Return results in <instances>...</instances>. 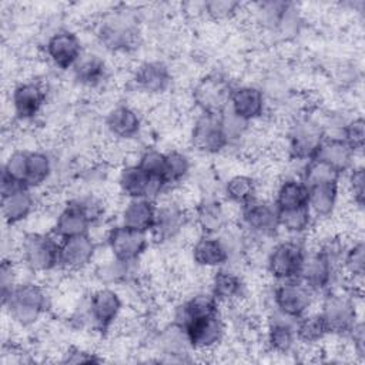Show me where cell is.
Here are the masks:
<instances>
[{
    "instance_id": "obj_26",
    "label": "cell",
    "mask_w": 365,
    "mask_h": 365,
    "mask_svg": "<svg viewBox=\"0 0 365 365\" xmlns=\"http://www.w3.org/2000/svg\"><path fill=\"white\" fill-rule=\"evenodd\" d=\"M356 153L341 137H325L315 158L334 168L341 175L355 165Z\"/></svg>"
},
{
    "instance_id": "obj_5",
    "label": "cell",
    "mask_w": 365,
    "mask_h": 365,
    "mask_svg": "<svg viewBox=\"0 0 365 365\" xmlns=\"http://www.w3.org/2000/svg\"><path fill=\"white\" fill-rule=\"evenodd\" d=\"M325 137V130L318 121L309 117L298 118L289 127L287 134L289 157L304 163L315 158Z\"/></svg>"
},
{
    "instance_id": "obj_51",
    "label": "cell",
    "mask_w": 365,
    "mask_h": 365,
    "mask_svg": "<svg viewBox=\"0 0 365 365\" xmlns=\"http://www.w3.org/2000/svg\"><path fill=\"white\" fill-rule=\"evenodd\" d=\"M16 268L11 259H3L0 267V285H1V298L6 297L11 288L16 285Z\"/></svg>"
},
{
    "instance_id": "obj_23",
    "label": "cell",
    "mask_w": 365,
    "mask_h": 365,
    "mask_svg": "<svg viewBox=\"0 0 365 365\" xmlns=\"http://www.w3.org/2000/svg\"><path fill=\"white\" fill-rule=\"evenodd\" d=\"M191 258L197 267L217 269L228 264L230 254L220 237L200 234L191 247Z\"/></svg>"
},
{
    "instance_id": "obj_41",
    "label": "cell",
    "mask_w": 365,
    "mask_h": 365,
    "mask_svg": "<svg viewBox=\"0 0 365 365\" xmlns=\"http://www.w3.org/2000/svg\"><path fill=\"white\" fill-rule=\"evenodd\" d=\"M191 163L185 153L178 150H170L165 153L164 161V171H163V181L164 184L174 185L181 182L190 173Z\"/></svg>"
},
{
    "instance_id": "obj_50",
    "label": "cell",
    "mask_w": 365,
    "mask_h": 365,
    "mask_svg": "<svg viewBox=\"0 0 365 365\" xmlns=\"http://www.w3.org/2000/svg\"><path fill=\"white\" fill-rule=\"evenodd\" d=\"M100 361L101 359L96 354L78 346H68L64 351L61 358V362L64 364H84V362H100Z\"/></svg>"
},
{
    "instance_id": "obj_7",
    "label": "cell",
    "mask_w": 365,
    "mask_h": 365,
    "mask_svg": "<svg viewBox=\"0 0 365 365\" xmlns=\"http://www.w3.org/2000/svg\"><path fill=\"white\" fill-rule=\"evenodd\" d=\"M315 292L299 278L278 281L272 291L277 312L292 321L308 312L314 302Z\"/></svg>"
},
{
    "instance_id": "obj_29",
    "label": "cell",
    "mask_w": 365,
    "mask_h": 365,
    "mask_svg": "<svg viewBox=\"0 0 365 365\" xmlns=\"http://www.w3.org/2000/svg\"><path fill=\"white\" fill-rule=\"evenodd\" d=\"M157 202L151 198H131L127 201L121 211L123 225L141 231L150 232L155 220Z\"/></svg>"
},
{
    "instance_id": "obj_48",
    "label": "cell",
    "mask_w": 365,
    "mask_h": 365,
    "mask_svg": "<svg viewBox=\"0 0 365 365\" xmlns=\"http://www.w3.org/2000/svg\"><path fill=\"white\" fill-rule=\"evenodd\" d=\"M164 161H165V153L158 151L155 148H145L137 160V165L151 175L153 178L163 180V171H164ZM164 182V181H163Z\"/></svg>"
},
{
    "instance_id": "obj_38",
    "label": "cell",
    "mask_w": 365,
    "mask_h": 365,
    "mask_svg": "<svg viewBox=\"0 0 365 365\" xmlns=\"http://www.w3.org/2000/svg\"><path fill=\"white\" fill-rule=\"evenodd\" d=\"M157 345H158V349L161 351V354L168 355V356L185 355L187 349L191 348L190 342L187 339L185 331L175 322L167 325L165 328H163L160 331Z\"/></svg>"
},
{
    "instance_id": "obj_13",
    "label": "cell",
    "mask_w": 365,
    "mask_h": 365,
    "mask_svg": "<svg viewBox=\"0 0 365 365\" xmlns=\"http://www.w3.org/2000/svg\"><path fill=\"white\" fill-rule=\"evenodd\" d=\"M191 349L210 352L217 349L225 336V322L218 314L204 317L187 324L184 328Z\"/></svg>"
},
{
    "instance_id": "obj_28",
    "label": "cell",
    "mask_w": 365,
    "mask_h": 365,
    "mask_svg": "<svg viewBox=\"0 0 365 365\" xmlns=\"http://www.w3.org/2000/svg\"><path fill=\"white\" fill-rule=\"evenodd\" d=\"M220 304L211 292H197L187 298L175 309L174 322L184 328L187 324L220 312Z\"/></svg>"
},
{
    "instance_id": "obj_40",
    "label": "cell",
    "mask_w": 365,
    "mask_h": 365,
    "mask_svg": "<svg viewBox=\"0 0 365 365\" xmlns=\"http://www.w3.org/2000/svg\"><path fill=\"white\" fill-rule=\"evenodd\" d=\"M51 160L44 151H29L26 187L36 188L43 185L51 175Z\"/></svg>"
},
{
    "instance_id": "obj_2",
    "label": "cell",
    "mask_w": 365,
    "mask_h": 365,
    "mask_svg": "<svg viewBox=\"0 0 365 365\" xmlns=\"http://www.w3.org/2000/svg\"><path fill=\"white\" fill-rule=\"evenodd\" d=\"M138 24L130 9H114L106 13L96 27L98 43L110 51H128L138 43Z\"/></svg>"
},
{
    "instance_id": "obj_11",
    "label": "cell",
    "mask_w": 365,
    "mask_h": 365,
    "mask_svg": "<svg viewBox=\"0 0 365 365\" xmlns=\"http://www.w3.org/2000/svg\"><path fill=\"white\" fill-rule=\"evenodd\" d=\"M307 251L304 245L294 240L277 242L267 255V269L277 281L298 278Z\"/></svg>"
},
{
    "instance_id": "obj_15",
    "label": "cell",
    "mask_w": 365,
    "mask_h": 365,
    "mask_svg": "<svg viewBox=\"0 0 365 365\" xmlns=\"http://www.w3.org/2000/svg\"><path fill=\"white\" fill-rule=\"evenodd\" d=\"M118 188L123 195L131 198H151L155 197L167 187L163 180L153 178L144 173L137 164H130L121 168L118 174Z\"/></svg>"
},
{
    "instance_id": "obj_4",
    "label": "cell",
    "mask_w": 365,
    "mask_h": 365,
    "mask_svg": "<svg viewBox=\"0 0 365 365\" xmlns=\"http://www.w3.org/2000/svg\"><path fill=\"white\" fill-rule=\"evenodd\" d=\"M328 334L346 336L358 322L355 297L352 294L328 292L319 311Z\"/></svg>"
},
{
    "instance_id": "obj_19",
    "label": "cell",
    "mask_w": 365,
    "mask_h": 365,
    "mask_svg": "<svg viewBox=\"0 0 365 365\" xmlns=\"http://www.w3.org/2000/svg\"><path fill=\"white\" fill-rule=\"evenodd\" d=\"M97 252V244L90 234L60 240V267L68 272L87 268Z\"/></svg>"
},
{
    "instance_id": "obj_33",
    "label": "cell",
    "mask_w": 365,
    "mask_h": 365,
    "mask_svg": "<svg viewBox=\"0 0 365 365\" xmlns=\"http://www.w3.org/2000/svg\"><path fill=\"white\" fill-rule=\"evenodd\" d=\"M274 204L277 210H289L308 205V188L305 182L295 177L282 180L275 190Z\"/></svg>"
},
{
    "instance_id": "obj_22",
    "label": "cell",
    "mask_w": 365,
    "mask_h": 365,
    "mask_svg": "<svg viewBox=\"0 0 365 365\" xmlns=\"http://www.w3.org/2000/svg\"><path fill=\"white\" fill-rule=\"evenodd\" d=\"M210 292L220 305H235L245 297V282L240 274L225 267L217 268L211 277Z\"/></svg>"
},
{
    "instance_id": "obj_32",
    "label": "cell",
    "mask_w": 365,
    "mask_h": 365,
    "mask_svg": "<svg viewBox=\"0 0 365 365\" xmlns=\"http://www.w3.org/2000/svg\"><path fill=\"white\" fill-rule=\"evenodd\" d=\"M91 225L90 220L74 204L67 201L64 208L58 212L51 232L58 240H64L88 234Z\"/></svg>"
},
{
    "instance_id": "obj_31",
    "label": "cell",
    "mask_w": 365,
    "mask_h": 365,
    "mask_svg": "<svg viewBox=\"0 0 365 365\" xmlns=\"http://www.w3.org/2000/svg\"><path fill=\"white\" fill-rule=\"evenodd\" d=\"M308 208L314 218L331 217L336 208L339 195V182H322L307 185Z\"/></svg>"
},
{
    "instance_id": "obj_10",
    "label": "cell",
    "mask_w": 365,
    "mask_h": 365,
    "mask_svg": "<svg viewBox=\"0 0 365 365\" xmlns=\"http://www.w3.org/2000/svg\"><path fill=\"white\" fill-rule=\"evenodd\" d=\"M123 311V299L111 287L94 289L86 304V315L93 328L106 334L120 318Z\"/></svg>"
},
{
    "instance_id": "obj_35",
    "label": "cell",
    "mask_w": 365,
    "mask_h": 365,
    "mask_svg": "<svg viewBox=\"0 0 365 365\" xmlns=\"http://www.w3.org/2000/svg\"><path fill=\"white\" fill-rule=\"evenodd\" d=\"M224 194L230 202L242 207L257 198L258 182L248 174H235L227 180Z\"/></svg>"
},
{
    "instance_id": "obj_36",
    "label": "cell",
    "mask_w": 365,
    "mask_h": 365,
    "mask_svg": "<svg viewBox=\"0 0 365 365\" xmlns=\"http://www.w3.org/2000/svg\"><path fill=\"white\" fill-rule=\"evenodd\" d=\"M73 70L76 80L87 87H96L101 84L107 74L106 61L96 54H83Z\"/></svg>"
},
{
    "instance_id": "obj_49",
    "label": "cell",
    "mask_w": 365,
    "mask_h": 365,
    "mask_svg": "<svg viewBox=\"0 0 365 365\" xmlns=\"http://www.w3.org/2000/svg\"><path fill=\"white\" fill-rule=\"evenodd\" d=\"M348 192L352 202L362 208L365 202V171L362 165H354L348 171Z\"/></svg>"
},
{
    "instance_id": "obj_6",
    "label": "cell",
    "mask_w": 365,
    "mask_h": 365,
    "mask_svg": "<svg viewBox=\"0 0 365 365\" xmlns=\"http://www.w3.org/2000/svg\"><path fill=\"white\" fill-rule=\"evenodd\" d=\"M221 114L200 113V115L195 118L190 133V141L195 151L214 155L220 154L228 147L230 138Z\"/></svg>"
},
{
    "instance_id": "obj_21",
    "label": "cell",
    "mask_w": 365,
    "mask_h": 365,
    "mask_svg": "<svg viewBox=\"0 0 365 365\" xmlns=\"http://www.w3.org/2000/svg\"><path fill=\"white\" fill-rule=\"evenodd\" d=\"M133 80L140 91L155 96L163 94L171 86V71L170 67L160 60H148L138 64L134 71Z\"/></svg>"
},
{
    "instance_id": "obj_27",
    "label": "cell",
    "mask_w": 365,
    "mask_h": 365,
    "mask_svg": "<svg viewBox=\"0 0 365 365\" xmlns=\"http://www.w3.org/2000/svg\"><path fill=\"white\" fill-rule=\"evenodd\" d=\"M192 220L202 235H218L228 224L225 208L217 200L200 201L194 208Z\"/></svg>"
},
{
    "instance_id": "obj_17",
    "label": "cell",
    "mask_w": 365,
    "mask_h": 365,
    "mask_svg": "<svg viewBox=\"0 0 365 365\" xmlns=\"http://www.w3.org/2000/svg\"><path fill=\"white\" fill-rule=\"evenodd\" d=\"M46 54L56 67L73 68L83 56L81 40L70 30H57L46 41Z\"/></svg>"
},
{
    "instance_id": "obj_43",
    "label": "cell",
    "mask_w": 365,
    "mask_h": 365,
    "mask_svg": "<svg viewBox=\"0 0 365 365\" xmlns=\"http://www.w3.org/2000/svg\"><path fill=\"white\" fill-rule=\"evenodd\" d=\"M339 178H341L339 173H336L334 168L319 161L318 158H312L305 163L302 177H301L305 185H314V184H322V182H339Z\"/></svg>"
},
{
    "instance_id": "obj_16",
    "label": "cell",
    "mask_w": 365,
    "mask_h": 365,
    "mask_svg": "<svg viewBox=\"0 0 365 365\" xmlns=\"http://www.w3.org/2000/svg\"><path fill=\"white\" fill-rule=\"evenodd\" d=\"M188 212L177 201H165L157 204L155 220L150 231L155 242H167L174 240L187 225Z\"/></svg>"
},
{
    "instance_id": "obj_8",
    "label": "cell",
    "mask_w": 365,
    "mask_h": 365,
    "mask_svg": "<svg viewBox=\"0 0 365 365\" xmlns=\"http://www.w3.org/2000/svg\"><path fill=\"white\" fill-rule=\"evenodd\" d=\"M240 228L255 238H272L279 230L278 210L274 202L258 197L241 207Z\"/></svg>"
},
{
    "instance_id": "obj_47",
    "label": "cell",
    "mask_w": 365,
    "mask_h": 365,
    "mask_svg": "<svg viewBox=\"0 0 365 365\" xmlns=\"http://www.w3.org/2000/svg\"><path fill=\"white\" fill-rule=\"evenodd\" d=\"M355 153H361L365 145V121L361 115L348 120L342 128L339 135Z\"/></svg>"
},
{
    "instance_id": "obj_1",
    "label": "cell",
    "mask_w": 365,
    "mask_h": 365,
    "mask_svg": "<svg viewBox=\"0 0 365 365\" xmlns=\"http://www.w3.org/2000/svg\"><path fill=\"white\" fill-rule=\"evenodd\" d=\"M1 302L9 317L20 327L34 325L50 307L46 288L34 281L17 282Z\"/></svg>"
},
{
    "instance_id": "obj_25",
    "label": "cell",
    "mask_w": 365,
    "mask_h": 365,
    "mask_svg": "<svg viewBox=\"0 0 365 365\" xmlns=\"http://www.w3.org/2000/svg\"><path fill=\"white\" fill-rule=\"evenodd\" d=\"M104 124L114 138L131 140L141 130V117L131 106L120 104L107 113Z\"/></svg>"
},
{
    "instance_id": "obj_9",
    "label": "cell",
    "mask_w": 365,
    "mask_h": 365,
    "mask_svg": "<svg viewBox=\"0 0 365 365\" xmlns=\"http://www.w3.org/2000/svg\"><path fill=\"white\" fill-rule=\"evenodd\" d=\"M232 88L224 76L210 73L194 84L191 93L192 103L201 113L221 114L228 108Z\"/></svg>"
},
{
    "instance_id": "obj_37",
    "label": "cell",
    "mask_w": 365,
    "mask_h": 365,
    "mask_svg": "<svg viewBox=\"0 0 365 365\" xmlns=\"http://www.w3.org/2000/svg\"><path fill=\"white\" fill-rule=\"evenodd\" d=\"M341 267L346 274L351 285L361 284L364 271H365V245L362 240L354 241L351 245L345 247L344 254L341 257Z\"/></svg>"
},
{
    "instance_id": "obj_34",
    "label": "cell",
    "mask_w": 365,
    "mask_h": 365,
    "mask_svg": "<svg viewBox=\"0 0 365 365\" xmlns=\"http://www.w3.org/2000/svg\"><path fill=\"white\" fill-rule=\"evenodd\" d=\"M295 335L298 342L312 346L322 342L329 334L319 312H307L295 319Z\"/></svg>"
},
{
    "instance_id": "obj_20",
    "label": "cell",
    "mask_w": 365,
    "mask_h": 365,
    "mask_svg": "<svg viewBox=\"0 0 365 365\" xmlns=\"http://www.w3.org/2000/svg\"><path fill=\"white\" fill-rule=\"evenodd\" d=\"M228 110L240 120L251 123L265 111V94L255 86H238L231 91Z\"/></svg>"
},
{
    "instance_id": "obj_44",
    "label": "cell",
    "mask_w": 365,
    "mask_h": 365,
    "mask_svg": "<svg viewBox=\"0 0 365 365\" xmlns=\"http://www.w3.org/2000/svg\"><path fill=\"white\" fill-rule=\"evenodd\" d=\"M241 3L231 0H211L201 4V11L214 21H227L234 19L240 10Z\"/></svg>"
},
{
    "instance_id": "obj_18",
    "label": "cell",
    "mask_w": 365,
    "mask_h": 365,
    "mask_svg": "<svg viewBox=\"0 0 365 365\" xmlns=\"http://www.w3.org/2000/svg\"><path fill=\"white\" fill-rule=\"evenodd\" d=\"M47 100V90L43 83L29 80L14 86L11 91L13 113L19 120H33L40 114Z\"/></svg>"
},
{
    "instance_id": "obj_46",
    "label": "cell",
    "mask_w": 365,
    "mask_h": 365,
    "mask_svg": "<svg viewBox=\"0 0 365 365\" xmlns=\"http://www.w3.org/2000/svg\"><path fill=\"white\" fill-rule=\"evenodd\" d=\"M27 155L29 151L14 150L6 158L3 164L1 175L26 185V174H27Z\"/></svg>"
},
{
    "instance_id": "obj_42",
    "label": "cell",
    "mask_w": 365,
    "mask_h": 365,
    "mask_svg": "<svg viewBox=\"0 0 365 365\" xmlns=\"http://www.w3.org/2000/svg\"><path fill=\"white\" fill-rule=\"evenodd\" d=\"M133 264L135 262H124L113 257L110 261H106V264L97 268L96 275L103 284H106V287H111L113 284H123L130 278Z\"/></svg>"
},
{
    "instance_id": "obj_24",
    "label": "cell",
    "mask_w": 365,
    "mask_h": 365,
    "mask_svg": "<svg viewBox=\"0 0 365 365\" xmlns=\"http://www.w3.org/2000/svg\"><path fill=\"white\" fill-rule=\"evenodd\" d=\"M36 208V198L29 187H17L7 194H1V215L7 225L20 224Z\"/></svg>"
},
{
    "instance_id": "obj_39",
    "label": "cell",
    "mask_w": 365,
    "mask_h": 365,
    "mask_svg": "<svg viewBox=\"0 0 365 365\" xmlns=\"http://www.w3.org/2000/svg\"><path fill=\"white\" fill-rule=\"evenodd\" d=\"M314 222V217L308 208V205L289 208V210H278V224L285 232L301 235L307 232Z\"/></svg>"
},
{
    "instance_id": "obj_3",
    "label": "cell",
    "mask_w": 365,
    "mask_h": 365,
    "mask_svg": "<svg viewBox=\"0 0 365 365\" xmlns=\"http://www.w3.org/2000/svg\"><path fill=\"white\" fill-rule=\"evenodd\" d=\"M23 264L36 274H46L60 267V240L53 234L30 232L20 244Z\"/></svg>"
},
{
    "instance_id": "obj_12",
    "label": "cell",
    "mask_w": 365,
    "mask_h": 365,
    "mask_svg": "<svg viewBox=\"0 0 365 365\" xmlns=\"http://www.w3.org/2000/svg\"><path fill=\"white\" fill-rule=\"evenodd\" d=\"M106 241L111 255L124 262H137L148 247L147 232L128 228L123 224L110 228Z\"/></svg>"
},
{
    "instance_id": "obj_45",
    "label": "cell",
    "mask_w": 365,
    "mask_h": 365,
    "mask_svg": "<svg viewBox=\"0 0 365 365\" xmlns=\"http://www.w3.org/2000/svg\"><path fill=\"white\" fill-rule=\"evenodd\" d=\"M68 201L71 204H74L90 220V222L93 225L97 224L98 221H101L106 215V211H107L106 202L103 201V198L97 197L96 194L78 195V197H74Z\"/></svg>"
},
{
    "instance_id": "obj_52",
    "label": "cell",
    "mask_w": 365,
    "mask_h": 365,
    "mask_svg": "<svg viewBox=\"0 0 365 365\" xmlns=\"http://www.w3.org/2000/svg\"><path fill=\"white\" fill-rule=\"evenodd\" d=\"M346 336H349V339L352 342L355 355L362 359L364 355H365V335H364V325H362V322L358 321L355 324V327L352 328V331Z\"/></svg>"
},
{
    "instance_id": "obj_30",
    "label": "cell",
    "mask_w": 365,
    "mask_h": 365,
    "mask_svg": "<svg viewBox=\"0 0 365 365\" xmlns=\"http://www.w3.org/2000/svg\"><path fill=\"white\" fill-rule=\"evenodd\" d=\"M297 342L295 321L279 314L269 321L265 332V344L271 352L284 355L289 354L295 348Z\"/></svg>"
},
{
    "instance_id": "obj_14",
    "label": "cell",
    "mask_w": 365,
    "mask_h": 365,
    "mask_svg": "<svg viewBox=\"0 0 365 365\" xmlns=\"http://www.w3.org/2000/svg\"><path fill=\"white\" fill-rule=\"evenodd\" d=\"M336 262L338 261L322 248L314 252H307L298 278L314 292L328 291L334 281Z\"/></svg>"
}]
</instances>
